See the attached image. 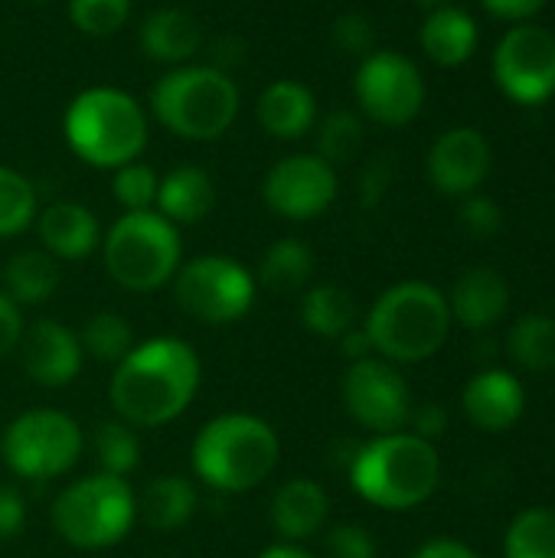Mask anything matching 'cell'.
I'll list each match as a JSON object with an SVG mask.
<instances>
[{
	"label": "cell",
	"instance_id": "cell-34",
	"mask_svg": "<svg viewBox=\"0 0 555 558\" xmlns=\"http://www.w3.org/2000/svg\"><path fill=\"white\" fill-rule=\"evenodd\" d=\"M363 144V121L353 111H334L321 121L317 128V157H324L327 163H343L350 160Z\"/></svg>",
	"mask_w": 555,
	"mask_h": 558
},
{
	"label": "cell",
	"instance_id": "cell-14",
	"mask_svg": "<svg viewBox=\"0 0 555 558\" xmlns=\"http://www.w3.org/2000/svg\"><path fill=\"white\" fill-rule=\"evenodd\" d=\"M340 180L337 167L317 154H291L281 157L262 183L265 206L291 222H307L324 216L337 199Z\"/></svg>",
	"mask_w": 555,
	"mask_h": 558
},
{
	"label": "cell",
	"instance_id": "cell-18",
	"mask_svg": "<svg viewBox=\"0 0 555 558\" xmlns=\"http://www.w3.org/2000/svg\"><path fill=\"white\" fill-rule=\"evenodd\" d=\"M507 307H510V284L497 268L487 265L468 268L448 294L451 320H458L468 330H491L494 324L504 320Z\"/></svg>",
	"mask_w": 555,
	"mask_h": 558
},
{
	"label": "cell",
	"instance_id": "cell-11",
	"mask_svg": "<svg viewBox=\"0 0 555 558\" xmlns=\"http://www.w3.org/2000/svg\"><path fill=\"white\" fill-rule=\"evenodd\" d=\"M353 95L370 121L383 128H406L422 114L425 78L409 56L396 49H373L357 65Z\"/></svg>",
	"mask_w": 555,
	"mask_h": 558
},
{
	"label": "cell",
	"instance_id": "cell-19",
	"mask_svg": "<svg viewBox=\"0 0 555 558\" xmlns=\"http://www.w3.org/2000/svg\"><path fill=\"white\" fill-rule=\"evenodd\" d=\"M36 232L43 242V252L52 258L79 262L88 258L101 245V229L92 209L72 199L49 203L43 213H36Z\"/></svg>",
	"mask_w": 555,
	"mask_h": 558
},
{
	"label": "cell",
	"instance_id": "cell-17",
	"mask_svg": "<svg viewBox=\"0 0 555 558\" xmlns=\"http://www.w3.org/2000/svg\"><path fill=\"white\" fill-rule=\"evenodd\" d=\"M464 415L474 428L487 435H500L514 428L527 409L523 383L507 369H481L461 396Z\"/></svg>",
	"mask_w": 555,
	"mask_h": 558
},
{
	"label": "cell",
	"instance_id": "cell-29",
	"mask_svg": "<svg viewBox=\"0 0 555 558\" xmlns=\"http://www.w3.org/2000/svg\"><path fill=\"white\" fill-rule=\"evenodd\" d=\"M507 353L530 373H555V317L523 314L507 333Z\"/></svg>",
	"mask_w": 555,
	"mask_h": 558
},
{
	"label": "cell",
	"instance_id": "cell-37",
	"mask_svg": "<svg viewBox=\"0 0 555 558\" xmlns=\"http://www.w3.org/2000/svg\"><path fill=\"white\" fill-rule=\"evenodd\" d=\"M458 226L471 235V239H494L504 226V213L497 206V199L491 196H481V193H471L461 199V209H458Z\"/></svg>",
	"mask_w": 555,
	"mask_h": 558
},
{
	"label": "cell",
	"instance_id": "cell-5",
	"mask_svg": "<svg viewBox=\"0 0 555 558\" xmlns=\"http://www.w3.org/2000/svg\"><path fill=\"white\" fill-rule=\"evenodd\" d=\"M363 330L373 343V353L383 360L422 363L448 340V298L429 281H399L376 298Z\"/></svg>",
	"mask_w": 555,
	"mask_h": 558
},
{
	"label": "cell",
	"instance_id": "cell-9",
	"mask_svg": "<svg viewBox=\"0 0 555 558\" xmlns=\"http://www.w3.org/2000/svg\"><path fill=\"white\" fill-rule=\"evenodd\" d=\"M255 275L229 255H200L173 275L177 307L209 327L242 320L255 304Z\"/></svg>",
	"mask_w": 555,
	"mask_h": 558
},
{
	"label": "cell",
	"instance_id": "cell-33",
	"mask_svg": "<svg viewBox=\"0 0 555 558\" xmlns=\"http://www.w3.org/2000/svg\"><path fill=\"white\" fill-rule=\"evenodd\" d=\"M79 340H82V353L95 356L98 363H114V366L134 347V333H131L128 320L121 314H111V311H101V314L88 317Z\"/></svg>",
	"mask_w": 555,
	"mask_h": 558
},
{
	"label": "cell",
	"instance_id": "cell-12",
	"mask_svg": "<svg viewBox=\"0 0 555 558\" xmlns=\"http://www.w3.org/2000/svg\"><path fill=\"white\" fill-rule=\"evenodd\" d=\"M491 69L510 101L546 105L555 95V33L540 23H514L494 46Z\"/></svg>",
	"mask_w": 555,
	"mask_h": 558
},
{
	"label": "cell",
	"instance_id": "cell-2",
	"mask_svg": "<svg viewBox=\"0 0 555 558\" xmlns=\"http://www.w3.org/2000/svg\"><path fill=\"white\" fill-rule=\"evenodd\" d=\"M442 481V458L432 441L412 432L376 435L350 458L353 490L389 513L422 507Z\"/></svg>",
	"mask_w": 555,
	"mask_h": 558
},
{
	"label": "cell",
	"instance_id": "cell-31",
	"mask_svg": "<svg viewBox=\"0 0 555 558\" xmlns=\"http://www.w3.org/2000/svg\"><path fill=\"white\" fill-rule=\"evenodd\" d=\"M95 461L101 474L111 477H128L141 464V441L131 425L121 418L101 422L95 432Z\"/></svg>",
	"mask_w": 555,
	"mask_h": 558
},
{
	"label": "cell",
	"instance_id": "cell-23",
	"mask_svg": "<svg viewBox=\"0 0 555 558\" xmlns=\"http://www.w3.org/2000/svg\"><path fill=\"white\" fill-rule=\"evenodd\" d=\"M200 46H203V29L196 16L180 7L154 10L141 23V49L150 62H164L170 69L186 65L200 52Z\"/></svg>",
	"mask_w": 555,
	"mask_h": 558
},
{
	"label": "cell",
	"instance_id": "cell-13",
	"mask_svg": "<svg viewBox=\"0 0 555 558\" xmlns=\"http://www.w3.org/2000/svg\"><path fill=\"white\" fill-rule=\"evenodd\" d=\"M343 405L357 425L373 435H393L409 425L412 415V392L402 373L383 360L366 356L350 363L343 376Z\"/></svg>",
	"mask_w": 555,
	"mask_h": 558
},
{
	"label": "cell",
	"instance_id": "cell-41",
	"mask_svg": "<svg viewBox=\"0 0 555 558\" xmlns=\"http://www.w3.org/2000/svg\"><path fill=\"white\" fill-rule=\"evenodd\" d=\"M550 0H481V7L497 16V20H510V23H530L533 16H540L546 10Z\"/></svg>",
	"mask_w": 555,
	"mask_h": 558
},
{
	"label": "cell",
	"instance_id": "cell-42",
	"mask_svg": "<svg viewBox=\"0 0 555 558\" xmlns=\"http://www.w3.org/2000/svg\"><path fill=\"white\" fill-rule=\"evenodd\" d=\"M23 340V314L20 307L0 291V360H7Z\"/></svg>",
	"mask_w": 555,
	"mask_h": 558
},
{
	"label": "cell",
	"instance_id": "cell-48",
	"mask_svg": "<svg viewBox=\"0 0 555 558\" xmlns=\"http://www.w3.org/2000/svg\"><path fill=\"white\" fill-rule=\"evenodd\" d=\"M419 3H429V7H438V3H448V0H419Z\"/></svg>",
	"mask_w": 555,
	"mask_h": 558
},
{
	"label": "cell",
	"instance_id": "cell-6",
	"mask_svg": "<svg viewBox=\"0 0 555 558\" xmlns=\"http://www.w3.org/2000/svg\"><path fill=\"white\" fill-rule=\"evenodd\" d=\"M239 85L216 65H173L150 88L154 118L183 141H216L239 118Z\"/></svg>",
	"mask_w": 555,
	"mask_h": 558
},
{
	"label": "cell",
	"instance_id": "cell-1",
	"mask_svg": "<svg viewBox=\"0 0 555 558\" xmlns=\"http://www.w3.org/2000/svg\"><path fill=\"white\" fill-rule=\"evenodd\" d=\"M200 356L186 340L154 337L114 366L111 405L131 428H160L180 418L200 389Z\"/></svg>",
	"mask_w": 555,
	"mask_h": 558
},
{
	"label": "cell",
	"instance_id": "cell-32",
	"mask_svg": "<svg viewBox=\"0 0 555 558\" xmlns=\"http://www.w3.org/2000/svg\"><path fill=\"white\" fill-rule=\"evenodd\" d=\"M36 222V190L13 170L0 167V239H13Z\"/></svg>",
	"mask_w": 555,
	"mask_h": 558
},
{
	"label": "cell",
	"instance_id": "cell-35",
	"mask_svg": "<svg viewBox=\"0 0 555 558\" xmlns=\"http://www.w3.org/2000/svg\"><path fill=\"white\" fill-rule=\"evenodd\" d=\"M157 186H160V177L154 173V167L141 163V160H131L124 167L114 170V180H111V193L114 199L124 206V213H144V209H154L157 203Z\"/></svg>",
	"mask_w": 555,
	"mask_h": 558
},
{
	"label": "cell",
	"instance_id": "cell-47",
	"mask_svg": "<svg viewBox=\"0 0 555 558\" xmlns=\"http://www.w3.org/2000/svg\"><path fill=\"white\" fill-rule=\"evenodd\" d=\"M258 558H314L301 543H275L268 549H262Z\"/></svg>",
	"mask_w": 555,
	"mask_h": 558
},
{
	"label": "cell",
	"instance_id": "cell-10",
	"mask_svg": "<svg viewBox=\"0 0 555 558\" xmlns=\"http://www.w3.org/2000/svg\"><path fill=\"white\" fill-rule=\"evenodd\" d=\"M82 454V428L56 409L16 415L0 435V458L23 481H49L75 468Z\"/></svg>",
	"mask_w": 555,
	"mask_h": 558
},
{
	"label": "cell",
	"instance_id": "cell-25",
	"mask_svg": "<svg viewBox=\"0 0 555 558\" xmlns=\"http://www.w3.org/2000/svg\"><path fill=\"white\" fill-rule=\"evenodd\" d=\"M196 507H200L196 487H193V481H186L180 474H164V477L150 481L137 500L141 520L157 533H173V530L186 526L193 520Z\"/></svg>",
	"mask_w": 555,
	"mask_h": 558
},
{
	"label": "cell",
	"instance_id": "cell-30",
	"mask_svg": "<svg viewBox=\"0 0 555 558\" xmlns=\"http://www.w3.org/2000/svg\"><path fill=\"white\" fill-rule=\"evenodd\" d=\"M504 558H555V510H523L507 530Z\"/></svg>",
	"mask_w": 555,
	"mask_h": 558
},
{
	"label": "cell",
	"instance_id": "cell-24",
	"mask_svg": "<svg viewBox=\"0 0 555 558\" xmlns=\"http://www.w3.org/2000/svg\"><path fill=\"white\" fill-rule=\"evenodd\" d=\"M216 206V186H213V177L196 167V163H183V167H173L160 186H157V203L154 209L170 219L173 226H193V222H203Z\"/></svg>",
	"mask_w": 555,
	"mask_h": 558
},
{
	"label": "cell",
	"instance_id": "cell-36",
	"mask_svg": "<svg viewBox=\"0 0 555 558\" xmlns=\"http://www.w3.org/2000/svg\"><path fill=\"white\" fill-rule=\"evenodd\" d=\"M131 16V0H69V20L88 36H111Z\"/></svg>",
	"mask_w": 555,
	"mask_h": 558
},
{
	"label": "cell",
	"instance_id": "cell-39",
	"mask_svg": "<svg viewBox=\"0 0 555 558\" xmlns=\"http://www.w3.org/2000/svg\"><path fill=\"white\" fill-rule=\"evenodd\" d=\"M324 558H376V543L363 526H334L324 539Z\"/></svg>",
	"mask_w": 555,
	"mask_h": 558
},
{
	"label": "cell",
	"instance_id": "cell-38",
	"mask_svg": "<svg viewBox=\"0 0 555 558\" xmlns=\"http://www.w3.org/2000/svg\"><path fill=\"white\" fill-rule=\"evenodd\" d=\"M334 46L347 56H370L376 49V29H373V20L366 13H340L334 20Z\"/></svg>",
	"mask_w": 555,
	"mask_h": 558
},
{
	"label": "cell",
	"instance_id": "cell-45",
	"mask_svg": "<svg viewBox=\"0 0 555 558\" xmlns=\"http://www.w3.org/2000/svg\"><path fill=\"white\" fill-rule=\"evenodd\" d=\"M389 163H383V160H376V163H370L366 167V173H363V203L366 206H373L383 193H386V186H389Z\"/></svg>",
	"mask_w": 555,
	"mask_h": 558
},
{
	"label": "cell",
	"instance_id": "cell-16",
	"mask_svg": "<svg viewBox=\"0 0 555 558\" xmlns=\"http://www.w3.org/2000/svg\"><path fill=\"white\" fill-rule=\"evenodd\" d=\"M16 350L23 353L26 376L46 389L69 386L79 376L82 356H85L79 333L59 320H36L29 330H23V340Z\"/></svg>",
	"mask_w": 555,
	"mask_h": 558
},
{
	"label": "cell",
	"instance_id": "cell-46",
	"mask_svg": "<svg viewBox=\"0 0 555 558\" xmlns=\"http://www.w3.org/2000/svg\"><path fill=\"white\" fill-rule=\"evenodd\" d=\"M340 353L350 360V363H357V360H366V356H373V343H370V337H366V330L363 327H350L343 337H340Z\"/></svg>",
	"mask_w": 555,
	"mask_h": 558
},
{
	"label": "cell",
	"instance_id": "cell-15",
	"mask_svg": "<svg viewBox=\"0 0 555 558\" xmlns=\"http://www.w3.org/2000/svg\"><path fill=\"white\" fill-rule=\"evenodd\" d=\"M494 167V150L484 131L478 128H448L429 150L425 170L438 193L445 196H471L481 190Z\"/></svg>",
	"mask_w": 555,
	"mask_h": 558
},
{
	"label": "cell",
	"instance_id": "cell-27",
	"mask_svg": "<svg viewBox=\"0 0 555 558\" xmlns=\"http://www.w3.org/2000/svg\"><path fill=\"white\" fill-rule=\"evenodd\" d=\"M301 324L324 340H340L357 327V301L340 284H314L301 301Z\"/></svg>",
	"mask_w": 555,
	"mask_h": 558
},
{
	"label": "cell",
	"instance_id": "cell-40",
	"mask_svg": "<svg viewBox=\"0 0 555 558\" xmlns=\"http://www.w3.org/2000/svg\"><path fill=\"white\" fill-rule=\"evenodd\" d=\"M26 523V504L16 487L0 484V543L13 539Z\"/></svg>",
	"mask_w": 555,
	"mask_h": 558
},
{
	"label": "cell",
	"instance_id": "cell-8",
	"mask_svg": "<svg viewBox=\"0 0 555 558\" xmlns=\"http://www.w3.org/2000/svg\"><path fill=\"white\" fill-rule=\"evenodd\" d=\"M134 517H137V500L128 481L101 471L69 484L49 510L59 539L88 553L118 546L128 536Z\"/></svg>",
	"mask_w": 555,
	"mask_h": 558
},
{
	"label": "cell",
	"instance_id": "cell-22",
	"mask_svg": "<svg viewBox=\"0 0 555 558\" xmlns=\"http://www.w3.org/2000/svg\"><path fill=\"white\" fill-rule=\"evenodd\" d=\"M258 124L278 137V141H298L304 137L314 121H317V98L304 82L294 78H278L272 82L255 105Z\"/></svg>",
	"mask_w": 555,
	"mask_h": 558
},
{
	"label": "cell",
	"instance_id": "cell-26",
	"mask_svg": "<svg viewBox=\"0 0 555 558\" xmlns=\"http://www.w3.org/2000/svg\"><path fill=\"white\" fill-rule=\"evenodd\" d=\"M59 288V265L43 248H23L16 252L3 268V294L23 307V304H43Z\"/></svg>",
	"mask_w": 555,
	"mask_h": 558
},
{
	"label": "cell",
	"instance_id": "cell-44",
	"mask_svg": "<svg viewBox=\"0 0 555 558\" xmlns=\"http://www.w3.org/2000/svg\"><path fill=\"white\" fill-rule=\"evenodd\" d=\"M412 558H481L471 546L458 543V539H432L425 546L415 549Z\"/></svg>",
	"mask_w": 555,
	"mask_h": 558
},
{
	"label": "cell",
	"instance_id": "cell-4",
	"mask_svg": "<svg viewBox=\"0 0 555 558\" xmlns=\"http://www.w3.org/2000/svg\"><path fill=\"white\" fill-rule=\"evenodd\" d=\"M65 144L98 170H118L147 147V114L134 95L111 85L79 92L62 118Z\"/></svg>",
	"mask_w": 555,
	"mask_h": 558
},
{
	"label": "cell",
	"instance_id": "cell-21",
	"mask_svg": "<svg viewBox=\"0 0 555 558\" xmlns=\"http://www.w3.org/2000/svg\"><path fill=\"white\" fill-rule=\"evenodd\" d=\"M327 513H330L327 490L307 477L285 481L272 497V526L281 536V543L311 539L314 533L324 530Z\"/></svg>",
	"mask_w": 555,
	"mask_h": 558
},
{
	"label": "cell",
	"instance_id": "cell-20",
	"mask_svg": "<svg viewBox=\"0 0 555 558\" xmlns=\"http://www.w3.org/2000/svg\"><path fill=\"white\" fill-rule=\"evenodd\" d=\"M419 43H422V52H425L435 65H442V69H458V65H464V62L478 52L481 29H478V20H474L464 7L438 3V7H432V13L422 20Z\"/></svg>",
	"mask_w": 555,
	"mask_h": 558
},
{
	"label": "cell",
	"instance_id": "cell-7",
	"mask_svg": "<svg viewBox=\"0 0 555 558\" xmlns=\"http://www.w3.org/2000/svg\"><path fill=\"white\" fill-rule=\"evenodd\" d=\"M180 255V232L157 209L124 213L101 242V258L111 281L137 294L157 291L160 284L173 281Z\"/></svg>",
	"mask_w": 555,
	"mask_h": 558
},
{
	"label": "cell",
	"instance_id": "cell-49",
	"mask_svg": "<svg viewBox=\"0 0 555 558\" xmlns=\"http://www.w3.org/2000/svg\"><path fill=\"white\" fill-rule=\"evenodd\" d=\"M29 3H49V0H29Z\"/></svg>",
	"mask_w": 555,
	"mask_h": 558
},
{
	"label": "cell",
	"instance_id": "cell-3",
	"mask_svg": "<svg viewBox=\"0 0 555 558\" xmlns=\"http://www.w3.org/2000/svg\"><path fill=\"white\" fill-rule=\"evenodd\" d=\"M281 454L275 428L249 412L206 422L193 441V474L219 494H249L268 481Z\"/></svg>",
	"mask_w": 555,
	"mask_h": 558
},
{
	"label": "cell",
	"instance_id": "cell-43",
	"mask_svg": "<svg viewBox=\"0 0 555 558\" xmlns=\"http://www.w3.org/2000/svg\"><path fill=\"white\" fill-rule=\"evenodd\" d=\"M409 425L415 428L412 435H419V438H425V441H435V438H442L445 428H448V412H445L442 405H435V402H429V405H422V409L412 405Z\"/></svg>",
	"mask_w": 555,
	"mask_h": 558
},
{
	"label": "cell",
	"instance_id": "cell-28",
	"mask_svg": "<svg viewBox=\"0 0 555 558\" xmlns=\"http://www.w3.org/2000/svg\"><path fill=\"white\" fill-rule=\"evenodd\" d=\"M314 275V252L301 239H278L258 262V284L272 294H294Z\"/></svg>",
	"mask_w": 555,
	"mask_h": 558
}]
</instances>
